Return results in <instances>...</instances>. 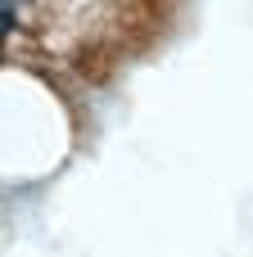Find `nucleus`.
I'll list each match as a JSON object with an SVG mask.
<instances>
[{"mask_svg": "<svg viewBox=\"0 0 253 257\" xmlns=\"http://www.w3.org/2000/svg\"><path fill=\"white\" fill-rule=\"evenodd\" d=\"M9 32H14V14H5V9H0V41H5Z\"/></svg>", "mask_w": 253, "mask_h": 257, "instance_id": "obj_1", "label": "nucleus"}]
</instances>
